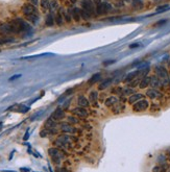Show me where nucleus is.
Wrapping results in <instances>:
<instances>
[{
  "mask_svg": "<svg viewBox=\"0 0 170 172\" xmlns=\"http://www.w3.org/2000/svg\"><path fill=\"white\" fill-rule=\"evenodd\" d=\"M11 26L13 28L14 34H19V32H29L32 27L30 26V24L26 22L25 20L21 19V18H16V19L12 20L10 22Z\"/></svg>",
  "mask_w": 170,
  "mask_h": 172,
  "instance_id": "nucleus-1",
  "label": "nucleus"
},
{
  "mask_svg": "<svg viewBox=\"0 0 170 172\" xmlns=\"http://www.w3.org/2000/svg\"><path fill=\"white\" fill-rule=\"evenodd\" d=\"M156 75L162 82V86L167 87L170 85V75L165 67L163 66H157L156 67Z\"/></svg>",
  "mask_w": 170,
  "mask_h": 172,
  "instance_id": "nucleus-2",
  "label": "nucleus"
},
{
  "mask_svg": "<svg viewBox=\"0 0 170 172\" xmlns=\"http://www.w3.org/2000/svg\"><path fill=\"white\" fill-rule=\"evenodd\" d=\"M48 154L55 165H61V163L65 158L63 151L59 149L58 147H51V148L48 149Z\"/></svg>",
  "mask_w": 170,
  "mask_h": 172,
  "instance_id": "nucleus-3",
  "label": "nucleus"
},
{
  "mask_svg": "<svg viewBox=\"0 0 170 172\" xmlns=\"http://www.w3.org/2000/svg\"><path fill=\"white\" fill-rule=\"evenodd\" d=\"M96 7H95V14L97 16H101V15L108 14L113 10V6L111 3L109 2H100L99 0H95Z\"/></svg>",
  "mask_w": 170,
  "mask_h": 172,
  "instance_id": "nucleus-4",
  "label": "nucleus"
},
{
  "mask_svg": "<svg viewBox=\"0 0 170 172\" xmlns=\"http://www.w3.org/2000/svg\"><path fill=\"white\" fill-rule=\"evenodd\" d=\"M69 143H70V137L67 136V135H61L54 141L55 147H58V148H66Z\"/></svg>",
  "mask_w": 170,
  "mask_h": 172,
  "instance_id": "nucleus-5",
  "label": "nucleus"
},
{
  "mask_svg": "<svg viewBox=\"0 0 170 172\" xmlns=\"http://www.w3.org/2000/svg\"><path fill=\"white\" fill-rule=\"evenodd\" d=\"M149 106V102L145 99H141V100L137 101L136 103L133 104V111L134 112H143L146 111Z\"/></svg>",
  "mask_w": 170,
  "mask_h": 172,
  "instance_id": "nucleus-6",
  "label": "nucleus"
},
{
  "mask_svg": "<svg viewBox=\"0 0 170 172\" xmlns=\"http://www.w3.org/2000/svg\"><path fill=\"white\" fill-rule=\"evenodd\" d=\"M44 127H45L46 129H48V130H50L51 135L52 134H56L58 133V129H56V121H55L54 119H52V118H48L47 120H46L45 124H44Z\"/></svg>",
  "mask_w": 170,
  "mask_h": 172,
  "instance_id": "nucleus-7",
  "label": "nucleus"
},
{
  "mask_svg": "<svg viewBox=\"0 0 170 172\" xmlns=\"http://www.w3.org/2000/svg\"><path fill=\"white\" fill-rule=\"evenodd\" d=\"M22 13L24 14V16H27V15H32V14H38V10L37 7L31 5L30 3H25V4L22 5L21 7Z\"/></svg>",
  "mask_w": 170,
  "mask_h": 172,
  "instance_id": "nucleus-8",
  "label": "nucleus"
},
{
  "mask_svg": "<svg viewBox=\"0 0 170 172\" xmlns=\"http://www.w3.org/2000/svg\"><path fill=\"white\" fill-rule=\"evenodd\" d=\"M82 8L85 10L87 13L91 15L95 14V7H94V3L92 2L91 0H84L82 3Z\"/></svg>",
  "mask_w": 170,
  "mask_h": 172,
  "instance_id": "nucleus-9",
  "label": "nucleus"
},
{
  "mask_svg": "<svg viewBox=\"0 0 170 172\" xmlns=\"http://www.w3.org/2000/svg\"><path fill=\"white\" fill-rule=\"evenodd\" d=\"M60 127H61V130H62L63 133H65V134H75V133H76V128H75L72 124L68 123V122L62 123Z\"/></svg>",
  "mask_w": 170,
  "mask_h": 172,
  "instance_id": "nucleus-10",
  "label": "nucleus"
},
{
  "mask_svg": "<svg viewBox=\"0 0 170 172\" xmlns=\"http://www.w3.org/2000/svg\"><path fill=\"white\" fill-rule=\"evenodd\" d=\"M72 114L76 116L78 118H86L88 116V111L85 108H80V106H77V108H74L72 110Z\"/></svg>",
  "mask_w": 170,
  "mask_h": 172,
  "instance_id": "nucleus-11",
  "label": "nucleus"
},
{
  "mask_svg": "<svg viewBox=\"0 0 170 172\" xmlns=\"http://www.w3.org/2000/svg\"><path fill=\"white\" fill-rule=\"evenodd\" d=\"M51 118H52V119H54L55 121H60V120H63L65 118L64 110H63V109H61V108L55 109V110L53 111L52 114H51Z\"/></svg>",
  "mask_w": 170,
  "mask_h": 172,
  "instance_id": "nucleus-12",
  "label": "nucleus"
},
{
  "mask_svg": "<svg viewBox=\"0 0 170 172\" xmlns=\"http://www.w3.org/2000/svg\"><path fill=\"white\" fill-rule=\"evenodd\" d=\"M68 12L71 14L72 19L74 20V21H76V22L80 21V19H82V16H80V8H78V7L68 8Z\"/></svg>",
  "mask_w": 170,
  "mask_h": 172,
  "instance_id": "nucleus-13",
  "label": "nucleus"
},
{
  "mask_svg": "<svg viewBox=\"0 0 170 172\" xmlns=\"http://www.w3.org/2000/svg\"><path fill=\"white\" fill-rule=\"evenodd\" d=\"M117 92L120 95L123 96H130L133 94H135V89L130 88V87H123V88H119L117 90Z\"/></svg>",
  "mask_w": 170,
  "mask_h": 172,
  "instance_id": "nucleus-14",
  "label": "nucleus"
},
{
  "mask_svg": "<svg viewBox=\"0 0 170 172\" xmlns=\"http://www.w3.org/2000/svg\"><path fill=\"white\" fill-rule=\"evenodd\" d=\"M147 97H149L150 99H158V98L162 97V93L160 91H158L157 89H149L146 92Z\"/></svg>",
  "mask_w": 170,
  "mask_h": 172,
  "instance_id": "nucleus-15",
  "label": "nucleus"
},
{
  "mask_svg": "<svg viewBox=\"0 0 170 172\" xmlns=\"http://www.w3.org/2000/svg\"><path fill=\"white\" fill-rule=\"evenodd\" d=\"M118 102H119V99H118L116 96H110V97L107 98L106 101H104V105L108 106V108H113V106L115 104H117Z\"/></svg>",
  "mask_w": 170,
  "mask_h": 172,
  "instance_id": "nucleus-16",
  "label": "nucleus"
},
{
  "mask_svg": "<svg viewBox=\"0 0 170 172\" xmlns=\"http://www.w3.org/2000/svg\"><path fill=\"white\" fill-rule=\"evenodd\" d=\"M0 32H2L3 35H10V34H14L13 28L11 26L10 23H4L0 25Z\"/></svg>",
  "mask_w": 170,
  "mask_h": 172,
  "instance_id": "nucleus-17",
  "label": "nucleus"
},
{
  "mask_svg": "<svg viewBox=\"0 0 170 172\" xmlns=\"http://www.w3.org/2000/svg\"><path fill=\"white\" fill-rule=\"evenodd\" d=\"M77 104H78V106H80V108L86 109L87 106L90 105V101H89V99H87L84 95H79L78 97H77Z\"/></svg>",
  "mask_w": 170,
  "mask_h": 172,
  "instance_id": "nucleus-18",
  "label": "nucleus"
},
{
  "mask_svg": "<svg viewBox=\"0 0 170 172\" xmlns=\"http://www.w3.org/2000/svg\"><path fill=\"white\" fill-rule=\"evenodd\" d=\"M149 86L152 89H158L160 87H162V82H161V80L159 79V77L157 75H153V76L150 77V84H149Z\"/></svg>",
  "mask_w": 170,
  "mask_h": 172,
  "instance_id": "nucleus-19",
  "label": "nucleus"
},
{
  "mask_svg": "<svg viewBox=\"0 0 170 172\" xmlns=\"http://www.w3.org/2000/svg\"><path fill=\"white\" fill-rule=\"evenodd\" d=\"M140 73H141V71H140V70H137V71L130 72V73H128V74L125 76L124 81H126V82H130V81L134 80L135 78H137V77H138V75H139Z\"/></svg>",
  "mask_w": 170,
  "mask_h": 172,
  "instance_id": "nucleus-20",
  "label": "nucleus"
},
{
  "mask_svg": "<svg viewBox=\"0 0 170 172\" xmlns=\"http://www.w3.org/2000/svg\"><path fill=\"white\" fill-rule=\"evenodd\" d=\"M142 98H143V95L140 93H135L133 94V95L129 96L128 98V103H130V104H134V103H136L137 101L141 100Z\"/></svg>",
  "mask_w": 170,
  "mask_h": 172,
  "instance_id": "nucleus-21",
  "label": "nucleus"
},
{
  "mask_svg": "<svg viewBox=\"0 0 170 172\" xmlns=\"http://www.w3.org/2000/svg\"><path fill=\"white\" fill-rule=\"evenodd\" d=\"M25 18H26L27 21L30 22L31 24H38L39 20H40V16H39V14L27 15V16H25Z\"/></svg>",
  "mask_w": 170,
  "mask_h": 172,
  "instance_id": "nucleus-22",
  "label": "nucleus"
},
{
  "mask_svg": "<svg viewBox=\"0 0 170 172\" xmlns=\"http://www.w3.org/2000/svg\"><path fill=\"white\" fill-rule=\"evenodd\" d=\"M149 84H150V77L149 76H143L140 80L139 84V88L140 89H145L147 87H149Z\"/></svg>",
  "mask_w": 170,
  "mask_h": 172,
  "instance_id": "nucleus-23",
  "label": "nucleus"
},
{
  "mask_svg": "<svg viewBox=\"0 0 170 172\" xmlns=\"http://www.w3.org/2000/svg\"><path fill=\"white\" fill-rule=\"evenodd\" d=\"M112 82H113V79L112 78H106L100 85H99L98 90H99V91H102V90H104V89L109 88V87L112 85Z\"/></svg>",
  "mask_w": 170,
  "mask_h": 172,
  "instance_id": "nucleus-24",
  "label": "nucleus"
},
{
  "mask_svg": "<svg viewBox=\"0 0 170 172\" xmlns=\"http://www.w3.org/2000/svg\"><path fill=\"white\" fill-rule=\"evenodd\" d=\"M54 23H55V21H54V17H53L52 13H49V14L46 16L45 24L47 26H53V24Z\"/></svg>",
  "mask_w": 170,
  "mask_h": 172,
  "instance_id": "nucleus-25",
  "label": "nucleus"
},
{
  "mask_svg": "<svg viewBox=\"0 0 170 172\" xmlns=\"http://www.w3.org/2000/svg\"><path fill=\"white\" fill-rule=\"evenodd\" d=\"M54 21L55 23L58 24L59 26H62L63 23H64V17H63V15L61 12H58L56 14H55L54 16Z\"/></svg>",
  "mask_w": 170,
  "mask_h": 172,
  "instance_id": "nucleus-26",
  "label": "nucleus"
},
{
  "mask_svg": "<svg viewBox=\"0 0 170 172\" xmlns=\"http://www.w3.org/2000/svg\"><path fill=\"white\" fill-rule=\"evenodd\" d=\"M60 12L62 13V15H63V17H64V20L67 23H70L71 22V20H72V16H71V14H70L68 11H65V10H63V8H60Z\"/></svg>",
  "mask_w": 170,
  "mask_h": 172,
  "instance_id": "nucleus-27",
  "label": "nucleus"
},
{
  "mask_svg": "<svg viewBox=\"0 0 170 172\" xmlns=\"http://www.w3.org/2000/svg\"><path fill=\"white\" fill-rule=\"evenodd\" d=\"M97 99H98V92L97 91H91L90 93H89V101L92 103L96 102L97 101Z\"/></svg>",
  "mask_w": 170,
  "mask_h": 172,
  "instance_id": "nucleus-28",
  "label": "nucleus"
},
{
  "mask_svg": "<svg viewBox=\"0 0 170 172\" xmlns=\"http://www.w3.org/2000/svg\"><path fill=\"white\" fill-rule=\"evenodd\" d=\"M123 110H124V105H123L122 103H119V102L112 108V112L114 113V114H119V113H121Z\"/></svg>",
  "mask_w": 170,
  "mask_h": 172,
  "instance_id": "nucleus-29",
  "label": "nucleus"
},
{
  "mask_svg": "<svg viewBox=\"0 0 170 172\" xmlns=\"http://www.w3.org/2000/svg\"><path fill=\"white\" fill-rule=\"evenodd\" d=\"M167 164L166 165H158V166H154L152 168V172H166L167 171Z\"/></svg>",
  "mask_w": 170,
  "mask_h": 172,
  "instance_id": "nucleus-30",
  "label": "nucleus"
},
{
  "mask_svg": "<svg viewBox=\"0 0 170 172\" xmlns=\"http://www.w3.org/2000/svg\"><path fill=\"white\" fill-rule=\"evenodd\" d=\"M100 77H101V74L100 73H96V74H94L93 76L91 77V78L89 79V84L90 85H94L95 82H97V80H99L100 79Z\"/></svg>",
  "mask_w": 170,
  "mask_h": 172,
  "instance_id": "nucleus-31",
  "label": "nucleus"
},
{
  "mask_svg": "<svg viewBox=\"0 0 170 172\" xmlns=\"http://www.w3.org/2000/svg\"><path fill=\"white\" fill-rule=\"evenodd\" d=\"M40 5L44 11L49 10V5H50V0H41L40 1Z\"/></svg>",
  "mask_w": 170,
  "mask_h": 172,
  "instance_id": "nucleus-32",
  "label": "nucleus"
},
{
  "mask_svg": "<svg viewBox=\"0 0 170 172\" xmlns=\"http://www.w3.org/2000/svg\"><path fill=\"white\" fill-rule=\"evenodd\" d=\"M59 8V3L56 0H51L50 1V5H49V10L51 11V12H54V11H56Z\"/></svg>",
  "mask_w": 170,
  "mask_h": 172,
  "instance_id": "nucleus-33",
  "label": "nucleus"
},
{
  "mask_svg": "<svg viewBox=\"0 0 170 172\" xmlns=\"http://www.w3.org/2000/svg\"><path fill=\"white\" fill-rule=\"evenodd\" d=\"M67 120H68V123H70V124H72V125L78 123V118H77L76 116H68Z\"/></svg>",
  "mask_w": 170,
  "mask_h": 172,
  "instance_id": "nucleus-34",
  "label": "nucleus"
},
{
  "mask_svg": "<svg viewBox=\"0 0 170 172\" xmlns=\"http://www.w3.org/2000/svg\"><path fill=\"white\" fill-rule=\"evenodd\" d=\"M133 6L136 7V8H142L143 6V1L142 0H132Z\"/></svg>",
  "mask_w": 170,
  "mask_h": 172,
  "instance_id": "nucleus-35",
  "label": "nucleus"
},
{
  "mask_svg": "<svg viewBox=\"0 0 170 172\" xmlns=\"http://www.w3.org/2000/svg\"><path fill=\"white\" fill-rule=\"evenodd\" d=\"M158 162L160 165H166L167 164V159H166V156L164 154H160L158 156Z\"/></svg>",
  "mask_w": 170,
  "mask_h": 172,
  "instance_id": "nucleus-36",
  "label": "nucleus"
},
{
  "mask_svg": "<svg viewBox=\"0 0 170 172\" xmlns=\"http://www.w3.org/2000/svg\"><path fill=\"white\" fill-rule=\"evenodd\" d=\"M80 16H82V19L84 20H88L91 18V15L89 14V13H87L85 10H83V8H80Z\"/></svg>",
  "mask_w": 170,
  "mask_h": 172,
  "instance_id": "nucleus-37",
  "label": "nucleus"
},
{
  "mask_svg": "<svg viewBox=\"0 0 170 172\" xmlns=\"http://www.w3.org/2000/svg\"><path fill=\"white\" fill-rule=\"evenodd\" d=\"M139 84H140L139 77H137V78H135L134 80H132L130 82H129V86L128 87H130V88H135V87L139 86Z\"/></svg>",
  "mask_w": 170,
  "mask_h": 172,
  "instance_id": "nucleus-38",
  "label": "nucleus"
},
{
  "mask_svg": "<svg viewBox=\"0 0 170 172\" xmlns=\"http://www.w3.org/2000/svg\"><path fill=\"white\" fill-rule=\"evenodd\" d=\"M49 135H51L50 130H48V129H46V128H44L43 130H42V132L40 133V136H41L42 138H45V137L49 136Z\"/></svg>",
  "mask_w": 170,
  "mask_h": 172,
  "instance_id": "nucleus-39",
  "label": "nucleus"
},
{
  "mask_svg": "<svg viewBox=\"0 0 170 172\" xmlns=\"http://www.w3.org/2000/svg\"><path fill=\"white\" fill-rule=\"evenodd\" d=\"M168 8H169V6L166 4V5H162V6H159L158 8H157V11H158V13H163V12H165L166 10H168Z\"/></svg>",
  "mask_w": 170,
  "mask_h": 172,
  "instance_id": "nucleus-40",
  "label": "nucleus"
},
{
  "mask_svg": "<svg viewBox=\"0 0 170 172\" xmlns=\"http://www.w3.org/2000/svg\"><path fill=\"white\" fill-rule=\"evenodd\" d=\"M27 2L30 3L31 5H34V6H36V7L40 4V1H39V0H27Z\"/></svg>",
  "mask_w": 170,
  "mask_h": 172,
  "instance_id": "nucleus-41",
  "label": "nucleus"
},
{
  "mask_svg": "<svg viewBox=\"0 0 170 172\" xmlns=\"http://www.w3.org/2000/svg\"><path fill=\"white\" fill-rule=\"evenodd\" d=\"M18 77H21V74H17V75H14V76H12L10 78V80L12 81V80H15V79H17Z\"/></svg>",
  "mask_w": 170,
  "mask_h": 172,
  "instance_id": "nucleus-42",
  "label": "nucleus"
},
{
  "mask_svg": "<svg viewBox=\"0 0 170 172\" xmlns=\"http://www.w3.org/2000/svg\"><path fill=\"white\" fill-rule=\"evenodd\" d=\"M118 4H116L117 6H123L124 5V2H123V0H120V1H118Z\"/></svg>",
  "mask_w": 170,
  "mask_h": 172,
  "instance_id": "nucleus-43",
  "label": "nucleus"
},
{
  "mask_svg": "<svg viewBox=\"0 0 170 172\" xmlns=\"http://www.w3.org/2000/svg\"><path fill=\"white\" fill-rule=\"evenodd\" d=\"M59 172H71L70 170L66 169V168H61L60 170H59Z\"/></svg>",
  "mask_w": 170,
  "mask_h": 172,
  "instance_id": "nucleus-44",
  "label": "nucleus"
},
{
  "mask_svg": "<svg viewBox=\"0 0 170 172\" xmlns=\"http://www.w3.org/2000/svg\"><path fill=\"white\" fill-rule=\"evenodd\" d=\"M129 47L130 48H137V47H139V44H132V45H129Z\"/></svg>",
  "mask_w": 170,
  "mask_h": 172,
  "instance_id": "nucleus-45",
  "label": "nucleus"
},
{
  "mask_svg": "<svg viewBox=\"0 0 170 172\" xmlns=\"http://www.w3.org/2000/svg\"><path fill=\"white\" fill-rule=\"evenodd\" d=\"M166 22H167V20H166V19H164L163 21H161V22H158V23H157V25H161V24H165Z\"/></svg>",
  "mask_w": 170,
  "mask_h": 172,
  "instance_id": "nucleus-46",
  "label": "nucleus"
},
{
  "mask_svg": "<svg viewBox=\"0 0 170 172\" xmlns=\"http://www.w3.org/2000/svg\"><path fill=\"white\" fill-rule=\"evenodd\" d=\"M27 138H28V132L25 134V137H24V140H27Z\"/></svg>",
  "mask_w": 170,
  "mask_h": 172,
  "instance_id": "nucleus-47",
  "label": "nucleus"
},
{
  "mask_svg": "<svg viewBox=\"0 0 170 172\" xmlns=\"http://www.w3.org/2000/svg\"><path fill=\"white\" fill-rule=\"evenodd\" d=\"M168 158H169V160H170V151L168 152Z\"/></svg>",
  "mask_w": 170,
  "mask_h": 172,
  "instance_id": "nucleus-48",
  "label": "nucleus"
},
{
  "mask_svg": "<svg viewBox=\"0 0 170 172\" xmlns=\"http://www.w3.org/2000/svg\"><path fill=\"white\" fill-rule=\"evenodd\" d=\"M70 1H71V2H73V3H74L75 1H76V0H70Z\"/></svg>",
  "mask_w": 170,
  "mask_h": 172,
  "instance_id": "nucleus-49",
  "label": "nucleus"
},
{
  "mask_svg": "<svg viewBox=\"0 0 170 172\" xmlns=\"http://www.w3.org/2000/svg\"><path fill=\"white\" fill-rule=\"evenodd\" d=\"M125 1H127V2H129V1H130V0H125Z\"/></svg>",
  "mask_w": 170,
  "mask_h": 172,
  "instance_id": "nucleus-50",
  "label": "nucleus"
},
{
  "mask_svg": "<svg viewBox=\"0 0 170 172\" xmlns=\"http://www.w3.org/2000/svg\"><path fill=\"white\" fill-rule=\"evenodd\" d=\"M168 172H170V170H168Z\"/></svg>",
  "mask_w": 170,
  "mask_h": 172,
  "instance_id": "nucleus-51",
  "label": "nucleus"
}]
</instances>
